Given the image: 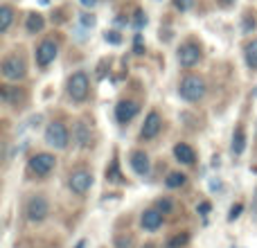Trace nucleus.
Instances as JSON below:
<instances>
[{"label":"nucleus","instance_id":"1","mask_svg":"<svg viewBox=\"0 0 257 248\" xmlns=\"http://www.w3.org/2000/svg\"><path fill=\"white\" fill-rule=\"evenodd\" d=\"M178 93H181V97L187 99V102H199V99L205 95V81L201 79V77L190 75V77H185V79L181 81Z\"/></svg>","mask_w":257,"mask_h":248},{"label":"nucleus","instance_id":"2","mask_svg":"<svg viewBox=\"0 0 257 248\" xmlns=\"http://www.w3.org/2000/svg\"><path fill=\"white\" fill-rule=\"evenodd\" d=\"M88 90H90V84H88L86 72H75V75L68 79V95H70L75 102H84V99L88 97Z\"/></svg>","mask_w":257,"mask_h":248},{"label":"nucleus","instance_id":"3","mask_svg":"<svg viewBox=\"0 0 257 248\" xmlns=\"http://www.w3.org/2000/svg\"><path fill=\"white\" fill-rule=\"evenodd\" d=\"M45 142L54 149H63L68 145V129L61 122H52L45 129Z\"/></svg>","mask_w":257,"mask_h":248},{"label":"nucleus","instance_id":"4","mask_svg":"<svg viewBox=\"0 0 257 248\" xmlns=\"http://www.w3.org/2000/svg\"><path fill=\"white\" fill-rule=\"evenodd\" d=\"M23 75H25V63H23L21 57L12 54V57H7L3 61V77L5 79L18 81V79H23Z\"/></svg>","mask_w":257,"mask_h":248},{"label":"nucleus","instance_id":"5","mask_svg":"<svg viewBox=\"0 0 257 248\" xmlns=\"http://www.w3.org/2000/svg\"><path fill=\"white\" fill-rule=\"evenodd\" d=\"M48 212H50V205L43 196H32V199L27 201L25 214L30 221H43V219L48 217Z\"/></svg>","mask_w":257,"mask_h":248},{"label":"nucleus","instance_id":"6","mask_svg":"<svg viewBox=\"0 0 257 248\" xmlns=\"http://www.w3.org/2000/svg\"><path fill=\"white\" fill-rule=\"evenodd\" d=\"M52 167H54V156H50V154H36L30 158V169L36 174V176L50 174Z\"/></svg>","mask_w":257,"mask_h":248},{"label":"nucleus","instance_id":"7","mask_svg":"<svg viewBox=\"0 0 257 248\" xmlns=\"http://www.w3.org/2000/svg\"><path fill=\"white\" fill-rule=\"evenodd\" d=\"M199 59H201V50H199V45H194V43H185L178 50V63H181L183 68L196 66Z\"/></svg>","mask_w":257,"mask_h":248},{"label":"nucleus","instance_id":"8","mask_svg":"<svg viewBox=\"0 0 257 248\" xmlns=\"http://www.w3.org/2000/svg\"><path fill=\"white\" fill-rule=\"evenodd\" d=\"M90 185H93V176L86 169H79V172H75L70 176V190L75 194H86L90 190Z\"/></svg>","mask_w":257,"mask_h":248},{"label":"nucleus","instance_id":"9","mask_svg":"<svg viewBox=\"0 0 257 248\" xmlns=\"http://www.w3.org/2000/svg\"><path fill=\"white\" fill-rule=\"evenodd\" d=\"M54 57H57V43H54V41H43V43L36 48V63H39L41 68L50 66V63L54 61Z\"/></svg>","mask_w":257,"mask_h":248},{"label":"nucleus","instance_id":"10","mask_svg":"<svg viewBox=\"0 0 257 248\" xmlns=\"http://www.w3.org/2000/svg\"><path fill=\"white\" fill-rule=\"evenodd\" d=\"M160 115L158 113H149L147 115V120L145 124H142V131H140V136L145 138V140H151V138H156L158 136V131H160Z\"/></svg>","mask_w":257,"mask_h":248},{"label":"nucleus","instance_id":"11","mask_svg":"<svg viewBox=\"0 0 257 248\" xmlns=\"http://www.w3.org/2000/svg\"><path fill=\"white\" fill-rule=\"evenodd\" d=\"M136 113H138L136 102H120L115 106V117H117V122H122V124L131 122L133 117H136Z\"/></svg>","mask_w":257,"mask_h":248},{"label":"nucleus","instance_id":"12","mask_svg":"<svg viewBox=\"0 0 257 248\" xmlns=\"http://www.w3.org/2000/svg\"><path fill=\"white\" fill-rule=\"evenodd\" d=\"M131 167L138 176H145L149 172V158H147L145 151H133L131 154Z\"/></svg>","mask_w":257,"mask_h":248},{"label":"nucleus","instance_id":"13","mask_svg":"<svg viewBox=\"0 0 257 248\" xmlns=\"http://www.w3.org/2000/svg\"><path fill=\"white\" fill-rule=\"evenodd\" d=\"M140 223L145 230H158V228L163 226V214L156 212V210H147V212L142 214Z\"/></svg>","mask_w":257,"mask_h":248},{"label":"nucleus","instance_id":"14","mask_svg":"<svg viewBox=\"0 0 257 248\" xmlns=\"http://www.w3.org/2000/svg\"><path fill=\"white\" fill-rule=\"evenodd\" d=\"M174 156H176L181 163H185V165H192V163H194V158H196V156H194V149H192L190 145H183V142L174 147Z\"/></svg>","mask_w":257,"mask_h":248},{"label":"nucleus","instance_id":"15","mask_svg":"<svg viewBox=\"0 0 257 248\" xmlns=\"http://www.w3.org/2000/svg\"><path fill=\"white\" fill-rule=\"evenodd\" d=\"M43 25H45V21H43V16H41V14H30V16H27L25 27H27V32H30V34L41 32V30H43Z\"/></svg>","mask_w":257,"mask_h":248},{"label":"nucleus","instance_id":"16","mask_svg":"<svg viewBox=\"0 0 257 248\" xmlns=\"http://www.w3.org/2000/svg\"><path fill=\"white\" fill-rule=\"evenodd\" d=\"M246 147V133H244V127H237L235 136H232V154L239 156Z\"/></svg>","mask_w":257,"mask_h":248},{"label":"nucleus","instance_id":"17","mask_svg":"<svg viewBox=\"0 0 257 248\" xmlns=\"http://www.w3.org/2000/svg\"><path fill=\"white\" fill-rule=\"evenodd\" d=\"M246 63H248V68L257 70V39L246 45Z\"/></svg>","mask_w":257,"mask_h":248},{"label":"nucleus","instance_id":"18","mask_svg":"<svg viewBox=\"0 0 257 248\" xmlns=\"http://www.w3.org/2000/svg\"><path fill=\"white\" fill-rule=\"evenodd\" d=\"M75 136H77V140H79L81 147H88V145H90V131H88V127H86V122H79V124H77Z\"/></svg>","mask_w":257,"mask_h":248},{"label":"nucleus","instance_id":"19","mask_svg":"<svg viewBox=\"0 0 257 248\" xmlns=\"http://www.w3.org/2000/svg\"><path fill=\"white\" fill-rule=\"evenodd\" d=\"M12 18H14L12 7H7V5H5V7L0 9V32H3V34L9 30V25H12Z\"/></svg>","mask_w":257,"mask_h":248},{"label":"nucleus","instance_id":"20","mask_svg":"<svg viewBox=\"0 0 257 248\" xmlns=\"http://www.w3.org/2000/svg\"><path fill=\"white\" fill-rule=\"evenodd\" d=\"M167 187H181L183 183H185V174H178V172H174V174H169L167 176Z\"/></svg>","mask_w":257,"mask_h":248},{"label":"nucleus","instance_id":"21","mask_svg":"<svg viewBox=\"0 0 257 248\" xmlns=\"http://www.w3.org/2000/svg\"><path fill=\"white\" fill-rule=\"evenodd\" d=\"M187 241H190V237L187 235H178V237H174V239L167 241V248H181V246H185Z\"/></svg>","mask_w":257,"mask_h":248},{"label":"nucleus","instance_id":"22","mask_svg":"<svg viewBox=\"0 0 257 248\" xmlns=\"http://www.w3.org/2000/svg\"><path fill=\"white\" fill-rule=\"evenodd\" d=\"M106 176H108V181H122V176H120V172H117V163H115V160H113V163H111V167H108L106 169Z\"/></svg>","mask_w":257,"mask_h":248},{"label":"nucleus","instance_id":"23","mask_svg":"<svg viewBox=\"0 0 257 248\" xmlns=\"http://www.w3.org/2000/svg\"><path fill=\"white\" fill-rule=\"evenodd\" d=\"M241 210H244V205H241V203L232 205V208H230V214H228V221H235V219L241 214Z\"/></svg>","mask_w":257,"mask_h":248},{"label":"nucleus","instance_id":"24","mask_svg":"<svg viewBox=\"0 0 257 248\" xmlns=\"http://www.w3.org/2000/svg\"><path fill=\"white\" fill-rule=\"evenodd\" d=\"M156 205H158L160 214H167V212H169V210H172V203H169V201H167V199H160V201H158V203H156Z\"/></svg>","mask_w":257,"mask_h":248},{"label":"nucleus","instance_id":"25","mask_svg":"<svg viewBox=\"0 0 257 248\" xmlns=\"http://www.w3.org/2000/svg\"><path fill=\"white\" fill-rule=\"evenodd\" d=\"M192 0H174V7L181 9V12H185V9H190Z\"/></svg>","mask_w":257,"mask_h":248},{"label":"nucleus","instance_id":"26","mask_svg":"<svg viewBox=\"0 0 257 248\" xmlns=\"http://www.w3.org/2000/svg\"><path fill=\"white\" fill-rule=\"evenodd\" d=\"M133 241L131 237H117V248H131Z\"/></svg>","mask_w":257,"mask_h":248},{"label":"nucleus","instance_id":"27","mask_svg":"<svg viewBox=\"0 0 257 248\" xmlns=\"http://www.w3.org/2000/svg\"><path fill=\"white\" fill-rule=\"evenodd\" d=\"M106 41H108V43H113V45H117V43H120V34H117V32H108V34H106Z\"/></svg>","mask_w":257,"mask_h":248},{"label":"nucleus","instance_id":"28","mask_svg":"<svg viewBox=\"0 0 257 248\" xmlns=\"http://www.w3.org/2000/svg\"><path fill=\"white\" fill-rule=\"evenodd\" d=\"M136 16H138V18H136V27H138V30H140V27H142V25H145V23H147V18L142 16V12H138Z\"/></svg>","mask_w":257,"mask_h":248},{"label":"nucleus","instance_id":"29","mask_svg":"<svg viewBox=\"0 0 257 248\" xmlns=\"http://www.w3.org/2000/svg\"><path fill=\"white\" fill-rule=\"evenodd\" d=\"M199 212H201V214H208V212H210V203H201V205H199Z\"/></svg>","mask_w":257,"mask_h":248},{"label":"nucleus","instance_id":"30","mask_svg":"<svg viewBox=\"0 0 257 248\" xmlns=\"http://www.w3.org/2000/svg\"><path fill=\"white\" fill-rule=\"evenodd\" d=\"M79 3H81V5H84V7H93V5H95V3H97V0H79Z\"/></svg>","mask_w":257,"mask_h":248},{"label":"nucleus","instance_id":"31","mask_svg":"<svg viewBox=\"0 0 257 248\" xmlns=\"http://www.w3.org/2000/svg\"><path fill=\"white\" fill-rule=\"evenodd\" d=\"M86 246V241H79V244H77V248H84Z\"/></svg>","mask_w":257,"mask_h":248}]
</instances>
